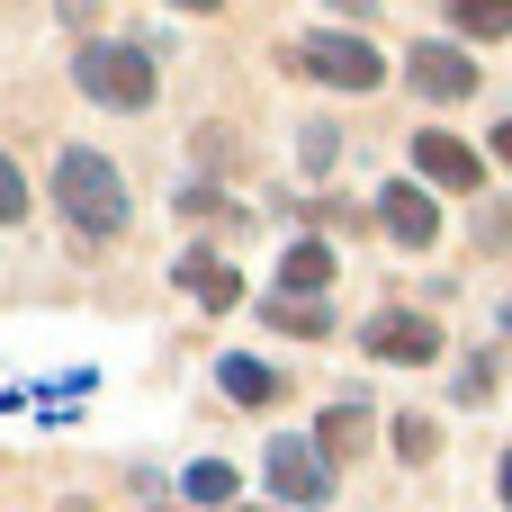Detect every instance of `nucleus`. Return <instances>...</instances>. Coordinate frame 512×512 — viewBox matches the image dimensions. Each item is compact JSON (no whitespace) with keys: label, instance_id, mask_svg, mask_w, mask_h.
Wrapping results in <instances>:
<instances>
[{"label":"nucleus","instance_id":"obj_1","mask_svg":"<svg viewBox=\"0 0 512 512\" xmlns=\"http://www.w3.org/2000/svg\"><path fill=\"white\" fill-rule=\"evenodd\" d=\"M54 198H63V216H72L81 234H99V243L126 225V180H117V162L90 153V144H63V153H54Z\"/></svg>","mask_w":512,"mask_h":512},{"label":"nucleus","instance_id":"obj_2","mask_svg":"<svg viewBox=\"0 0 512 512\" xmlns=\"http://www.w3.org/2000/svg\"><path fill=\"white\" fill-rule=\"evenodd\" d=\"M72 81L99 99V108H153V63L135 54V45H108V36H90L81 54H72Z\"/></svg>","mask_w":512,"mask_h":512},{"label":"nucleus","instance_id":"obj_3","mask_svg":"<svg viewBox=\"0 0 512 512\" xmlns=\"http://www.w3.org/2000/svg\"><path fill=\"white\" fill-rule=\"evenodd\" d=\"M297 63H306L315 81H333V90H378V72H387L369 36H306Z\"/></svg>","mask_w":512,"mask_h":512},{"label":"nucleus","instance_id":"obj_4","mask_svg":"<svg viewBox=\"0 0 512 512\" xmlns=\"http://www.w3.org/2000/svg\"><path fill=\"white\" fill-rule=\"evenodd\" d=\"M360 351H369V360H396V369H423V360H441V324H423V315H378V324H360Z\"/></svg>","mask_w":512,"mask_h":512},{"label":"nucleus","instance_id":"obj_5","mask_svg":"<svg viewBox=\"0 0 512 512\" xmlns=\"http://www.w3.org/2000/svg\"><path fill=\"white\" fill-rule=\"evenodd\" d=\"M270 486H279L288 504H324V495H333V459H324L315 441H270Z\"/></svg>","mask_w":512,"mask_h":512},{"label":"nucleus","instance_id":"obj_6","mask_svg":"<svg viewBox=\"0 0 512 512\" xmlns=\"http://www.w3.org/2000/svg\"><path fill=\"white\" fill-rule=\"evenodd\" d=\"M378 216H387V234H396L405 252H432V243H441V207H432V198H423L414 180H387Z\"/></svg>","mask_w":512,"mask_h":512},{"label":"nucleus","instance_id":"obj_7","mask_svg":"<svg viewBox=\"0 0 512 512\" xmlns=\"http://www.w3.org/2000/svg\"><path fill=\"white\" fill-rule=\"evenodd\" d=\"M405 72H414V90H423V99H477V63H468L459 45H414V63H405Z\"/></svg>","mask_w":512,"mask_h":512},{"label":"nucleus","instance_id":"obj_8","mask_svg":"<svg viewBox=\"0 0 512 512\" xmlns=\"http://www.w3.org/2000/svg\"><path fill=\"white\" fill-rule=\"evenodd\" d=\"M414 171H432L441 189H486V162H477L459 135H441V126H423V135H414Z\"/></svg>","mask_w":512,"mask_h":512},{"label":"nucleus","instance_id":"obj_9","mask_svg":"<svg viewBox=\"0 0 512 512\" xmlns=\"http://www.w3.org/2000/svg\"><path fill=\"white\" fill-rule=\"evenodd\" d=\"M324 288H333V243H297L279 261V288L270 297H324Z\"/></svg>","mask_w":512,"mask_h":512},{"label":"nucleus","instance_id":"obj_10","mask_svg":"<svg viewBox=\"0 0 512 512\" xmlns=\"http://www.w3.org/2000/svg\"><path fill=\"white\" fill-rule=\"evenodd\" d=\"M180 288H189V297H198L207 315L243 297V279H234V261H207V252H189V261H180Z\"/></svg>","mask_w":512,"mask_h":512},{"label":"nucleus","instance_id":"obj_11","mask_svg":"<svg viewBox=\"0 0 512 512\" xmlns=\"http://www.w3.org/2000/svg\"><path fill=\"white\" fill-rule=\"evenodd\" d=\"M315 450H324L333 468H342V459H360V450H369V405H333V414H324V432H315Z\"/></svg>","mask_w":512,"mask_h":512},{"label":"nucleus","instance_id":"obj_12","mask_svg":"<svg viewBox=\"0 0 512 512\" xmlns=\"http://www.w3.org/2000/svg\"><path fill=\"white\" fill-rule=\"evenodd\" d=\"M216 387H225L234 405H279V396H288V387H279L261 360H225V369H216Z\"/></svg>","mask_w":512,"mask_h":512},{"label":"nucleus","instance_id":"obj_13","mask_svg":"<svg viewBox=\"0 0 512 512\" xmlns=\"http://www.w3.org/2000/svg\"><path fill=\"white\" fill-rule=\"evenodd\" d=\"M270 324L297 333V342H324V333H333V315H324L315 297H270Z\"/></svg>","mask_w":512,"mask_h":512},{"label":"nucleus","instance_id":"obj_14","mask_svg":"<svg viewBox=\"0 0 512 512\" xmlns=\"http://www.w3.org/2000/svg\"><path fill=\"white\" fill-rule=\"evenodd\" d=\"M459 36H512V0H450Z\"/></svg>","mask_w":512,"mask_h":512},{"label":"nucleus","instance_id":"obj_15","mask_svg":"<svg viewBox=\"0 0 512 512\" xmlns=\"http://www.w3.org/2000/svg\"><path fill=\"white\" fill-rule=\"evenodd\" d=\"M189 495H198V504H234V468L198 459V468H189Z\"/></svg>","mask_w":512,"mask_h":512},{"label":"nucleus","instance_id":"obj_16","mask_svg":"<svg viewBox=\"0 0 512 512\" xmlns=\"http://www.w3.org/2000/svg\"><path fill=\"white\" fill-rule=\"evenodd\" d=\"M396 450H405V459H414V468H423V459H432V450H441V432H432V423H423V414H405V423H396Z\"/></svg>","mask_w":512,"mask_h":512},{"label":"nucleus","instance_id":"obj_17","mask_svg":"<svg viewBox=\"0 0 512 512\" xmlns=\"http://www.w3.org/2000/svg\"><path fill=\"white\" fill-rule=\"evenodd\" d=\"M9 216H27V180H18L9 153H0V225H9Z\"/></svg>","mask_w":512,"mask_h":512},{"label":"nucleus","instance_id":"obj_18","mask_svg":"<svg viewBox=\"0 0 512 512\" xmlns=\"http://www.w3.org/2000/svg\"><path fill=\"white\" fill-rule=\"evenodd\" d=\"M477 243H486V252H495V243H512V207H504V198L477 216Z\"/></svg>","mask_w":512,"mask_h":512},{"label":"nucleus","instance_id":"obj_19","mask_svg":"<svg viewBox=\"0 0 512 512\" xmlns=\"http://www.w3.org/2000/svg\"><path fill=\"white\" fill-rule=\"evenodd\" d=\"M495 162H512V126H495Z\"/></svg>","mask_w":512,"mask_h":512},{"label":"nucleus","instance_id":"obj_20","mask_svg":"<svg viewBox=\"0 0 512 512\" xmlns=\"http://www.w3.org/2000/svg\"><path fill=\"white\" fill-rule=\"evenodd\" d=\"M342 9H351V18H369V0H342Z\"/></svg>","mask_w":512,"mask_h":512},{"label":"nucleus","instance_id":"obj_21","mask_svg":"<svg viewBox=\"0 0 512 512\" xmlns=\"http://www.w3.org/2000/svg\"><path fill=\"white\" fill-rule=\"evenodd\" d=\"M180 9H225V0H180Z\"/></svg>","mask_w":512,"mask_h":512},{"label":"nucleus","instance_id":"obj_22","mask_svg":"<svg viewBox=\"0 0 512 512\" xmlns=\"http://www.w3.org/2000/svg\"><path fill=\"white\" fill-rule=\"evenodd\" d=\"M504 504H512V459H504Z\"/></svg>","mask_w":512,"mask_h":512},{"label":"nucleus","instance_id":"obj_23","mask_svg":"<svg viewBox=\"0 0 512 512\" xmlns=\"http://www.w3.org/2000/svg\"><path fill=\"white\" fill-rule=\"evenodd\" d=\"M504 324H512V306H504Z\"/></svg>","mask_w":512,"mask_h":512}]
</instances>
